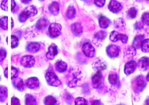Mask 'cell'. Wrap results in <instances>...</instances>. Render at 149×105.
<instances>
[{
    "label": "cell",
    "instance_id": "f6af8a7d",
    "mask_svg": "<svg viewBox=\"0 0 149 105\" xmlns=\"http://www.w3.org/2000/svg\"><path fill=\"white\" fill-rule=\"evenodd\" d=\"M144 26L142 22H136L134 25V27L136 30H140L144 27Z\"/></svg>",
    "mask_w": 149,
    "mask_h": 105
},
{
    "label": "cell",
    "instance_id": "4fadbf2b",
    "mask_svg": "<svg viewBox=\"0 0 149 105\" xmlns=\"http://www.w3.org/2000/svg\"><path fill=\"white\" fill-rule=\"evenodd\" d=\"M108 8L113 13L117 14L122 10L123 6L116 0H111L108 6Z\"/></svg>",
    "mask_w": 149,
    "mask_h": 105
},
{
    "label": "cell",
    "instance_id": "ac0fdd59",
    "mask_svg": "<svg viewBox=\"0 0 149 105\" xmlns=\"http://www.w3.org/2000/svg\"><path fill=\"white\" fill-rule=\"evenodd\" d=\"M111 23V20L106 16H102L99 17V24L101 28L103 29L108 28Z\"/></svg>",
    "mask_w": 149,
    "mask_h": 105
},
{
    "label": "cell",
    "instance_id": "83f0119b",
    "mask_svg": "<svg viewBox=\"0 0 149 105\" xmlns=\"http://www.w3.org/2000/svg\"><path fill=\"white\" fill-rule=\"evenodd\" d=\"M1 90V97L0 101L1 102H5L8 98V88L5 86L1 85L0 86Z\"/></svg>",
    "mask_w": 149,
    "mask_h": 105
},
{
    "label": "cell",
    "instance_id": "7a4b0ae2",
    "mask_svg": "<svg viewBox=\"0 0 149 105\" xmlns=\"http://www.w3.org/2000/svg\"><path fill=\"white\" fill-rule=\"evenodd\" d=\"M147 85L146 78L143 75H139L132 82V87L134 92L139 94L142 92Z\"/></svg>",
    "mask_w": 149,
    "mask_h": 105
},
{
    "label": "cell",
    "instance_id": "f1b7e54d",
    "mask_svg": "<svg viewBox=\"0 0 149 105\" xmlns=\"http://www.w3.org/2000/svg\"><path fill=\"white\" fill-rule=\"evenodd\" d=\"M56 103L57 100L52 95H48L44 99V103L45 105H56Z\"/></svg>",
    "mask_w": 149,
    "mask_h": 105
},
{
    "label": "cell",
    "instance_id": "b9f144b4",
    "mask_svg": "<svg viewBox=\"0 0 149 105\" xmlns=\"http://www.w3.org/2000/svg\"><path fill=\"white\" fill-rule=\"evenodd\" d=\"M11 105H21L19 99L15 96L12 97L11 99Z\"/></svg>",
    "mask_w": 149,
    "mask_h": 105
},
{
    "label": "cell",
    "instance_id": "7402d4cb",
    "mask_svg": "<svg viewBox=\"0 0 149 105\" xmlns=\"http://www.w3.org/2000/svg\"><path fill=\"white\" fill-rule=\"evenodd\" d=\"M56 70L60 73H63L67 71L68 69V65L62 60L58 61L55 64Z\"/></svg>",
    "mask_w": 149,
    "mask_h": 105
},
{
    "label": "cell",
    "instance_id": "7dc6e473",
    "mask_svg": "<svg viewBox=\"0 0 149 105\" xmlns=\"http://www.w3.org/2000/svg\"><path fill=\"white\" fill-rule=\"evenodd\" d=\"M11 3H12V4H11V6H12L11 9H12V12H13L15 8V7H16V3H15V0H12Z\"/></svg>",
    "mask_w": 149,
    "mask_h": 105
},
{
    "label": "cell",
    "instance_id": "d6a6232c",
    "mask_svg": "<svg viewBox=\"0 0 149 105\" xmlns=\"http://www.w3.org/2000/svg\"><path fill=\"white\" fill-rule=\"evenodd\" d=\"M76 10L74 7L70 6L68 8L66 13V16L69 19H73L76 15Z\"/></svg>",
    "mask_w": 149,
    "mask_h": 105
},
{
    "label": "cell",
    "instance_id": "bcb514c9",
    "mask_svg": "<svg viewBox=\"0 0 149 105\" xmlns=\"http://www.w3.org/2000/svg\"><path fill=\"white\" fill-rule=\"evenodd\" d=\"M91 105H103V103L100 100H95L91 102Z\"/></svg>",
    "mask_w": 149,
    "mask_h": 105
},
{
    "label": "cell",
    "instance_id": "8fae6325",
    "mask_svg": "<svg viewBox=\"0 0 149 105\" xmlns=\"http://www.w3.org/2000/svg\"><path fill=\"white\" fill-rule=\"evenodd\" d=\"M137 63L134 60H130L126 63L124 66V73L129 75L133 73L136 70Z\"/></svg>",
    "mask_w": 149,
    "mask_h": 105
},
{
    "label": "cell",
    "instance_id": "f907efd6",
    "mask_svg": "<svg viewBox=\"0 0 149 105\" xmlns=\"http://www.w3.org/2000/svg\"><path fill=\"white\" fill-rule=\"evenodd\" d=\"M145 105H149V97L146 98L145 101Z\"/></svg>",
    "mask_w": 149,
    "mask_h": 105
},
{
    "label": "cell",
    "instance_id": "681fc988",
    "mask_svg": "<svg viewBox=\"0 0 149 105\" xmlns=\"http://www.w3.org/2000/svg\"><path fill=\"white\" fill-rule=\"evenodd\" d=\"M4 76L6 77V78L8 79V67H6L5 69V71H4Z\"/></svg>",
    "mask_w": 149,
    "mask_h": 105
},
{
    "label": "cell",
    "instance_id": "6da1fadb",
    "mask_svg": "<svg viewBox=\"0 0 149 105\" xmlns=\"http://www.w3.org/2000/svg\"><path fill=\"white\" fill-rule=\"evenodd\" d=\"M83 77V74L81 71L70 70L69 73L67 76L68 85L71 88L76 87L78 82L81 81Z\"/></svg>",
    "mask_w": 149,
    "mask_h": 105
},
{
    "label": "cell",
    "instance_id": "8992f818",
    "mask_svg": "<svg viewBox=\"0 0 149 105\" xmlns=\"http://www.w3.org/2000/svg\"><path fill=\"white\" fill-rule=\"evenodd\" d=\"M92 85L95 89H100L102 87L104 84V78L102 72H97L91 78Z\"/></svg>",
    "mask_w": 149,
    "mask_h": 105
},
{
    "label": "cell",
    "instance_id": "f5cc1de1",
    "mask_svg": "<svg viewBox=\"0 0 149 105\" xmlns=\"http://www.w3.org/2000/svg\"><path fill=\"white\" fill-rule=\"evenodd\" d=\"M11 20H12V29H13L14 26V21L13 18H11Z\"/></svg>",
    "mask_w": 149,
    "mask_h": 105
},
{
    "label": "cell",
    "instance_id": "5b68a950",
    "mask_svg": "<svg viewBox=\"0 0 149 105\" xmlns=\"http://www.w3.org/2000/svg\"><path fill=\"white\" fill-rule=\"evenodd\" d=\"M61 25L56 23L50 24L48 28V35L49 37L55 38L61 35L62 30Z\"/></svg>",
    "mask_w": 149,
    "mask_h": 105
},
{
    "label": "cell",
    "instance_id": "484cf974",
    "mask_svg": "<svg viewBox=\"0 0 149 105\" xmlns=\"http://www.w3.org/2000/svg\"><path fill=\"white\" fill-rule=\"evenodd\" d=\"M136 54V49L133 46H130L127 49V50L125 52V56L128 59H130L134 57Z\"/></svg>",
    "mask_w": 149,
    "mask_h": 105
},
{
    "label": "cell",
    "instance_id": "e575fe53",
    "mask_svg": "<svg viewBox=\"0 0 149 105\" xmlns=\"http://www.w3.org/2000/svg\"><path fill=\"white\" fill-rule=\"evenodd\" d=\"M125 23L124 21L122 19H118L115 22V26L116 29L118 30L123 29L125 27Z\"/></svg>",
    "mask_w": 149,
    "mask_h": 105
},
{
    "label": "cell",
    "instance_id": "ee69618b",
    "mask_svg": "<svg viewBox=\"0 0 149 105\" xmlns=\"http://www.w3.org/2000/svg\"><path fill=\"white\" fill-rule=\"evenodd\" d=\"M64 98H65L64 99H65L66 102H67L68 104H70V105H71V103H72V99H73L72 96L69 94L67 93V94L65 95Z\"/></svg>",
    "mask_w": 149,
    "mask_h": 105
},
{
    "label": "cell",
    "instance_id": "ffe728a7",
    "mask_svg": "<svg viewBox=\"0 0 149 105\" xmlns=\"http://www.w3.org/2000/svg\"><path fill=\"white\" fill-rule=\"evenodd\" d=\"M71 31L73 35L76 36H78L83 33V27L80 23H76L72 24L71 26Z\"/></svg>",
    "mask_w": 149,
    "mask_h": 105
},
{
    "label": "cell",
    "instance_id": "60d3db41",
    "mask_svg": "<svg viewBox=\"0 0 149 105\" xmlns=\"http://www.w3.org/2000/svg\"><path fill=\"white\" fill-rule=\"evenodd\" d=\"M11 70H12V71H11L12 72V80L18 77L19 72H18V70L13 66H12Z\"/></svg>",
    "mask_w": 149,
    "mask_h": 105
},
{
    "label": "cell",
    "instance_id": "1f68e13d",
    "mask_svg": "<svg viewBox=\"0 0 149 105\" xmlns=\"http://www.w3.org/2000/svg\"><path fill=\"white\" fill-rule=\"evenodd\" d=\"M141 49L143 52L149 53V39H144L141 45Z\"/></svg>",
    "mask_w": 149,
    "mask_h": 105
},
{
    "label": "cell",
    "instance_id": "d4e9b609",
    "mask_svg": "<svg viewBox=\"0 0 149 105\" xmlns=\"http://www.w3.org/2000/svg\"><path fill=\"white\" fill-rule=\"evenodd\" d=\"M144 37L145 36L143 35L136 36L133 40L132 46L135 47L136 49H139L141 48V44Z\"/></svg>",
    "mask_w": 149,
    "mask_h": 105
},
{
    "label": "cell",
    "instance_id": "4dcf8cb0",
    "mask_svg": "<svg viewBox=\"0 0 149 105\" xmlns=\"http://www.w3.org/2000/svg\"><path fill=\"white\" fill-rule=\"evenodd\" d=\"M138 14V10L135 7H132L130 8L127 13V18L129 19H135Z\"/></svg>",
    "mask_w": 149,
    "mask_h": 105
},
{
    "label": "cell",
    "instance_id": "816d5d0a",
    "mask_svg": "<svg viewBox=\"0 0 149 105\" xmlns=\"http://www.w3.org/2000/svg\"><path fill=\"white\" fill-rule=\"evenodd\" d=\"M146 81H147V82H149V73H148V74L146 75Z\"/></svg>",
    "mask_w": 149,
    "mask_h": 105
},
{
    "label": "cell",
    "instance_id": "cb8c5ba5",
    "mask_svg": "<svg viewBox=\"0 0 149 105\" xmlns=\"http://www.w3.org/2000/svg\"><path fill=\"white\" fill-rule=\"evenodd\" d=\"M48 24V22L45 18H41L36 24V27L40 30H44L46 29Z\"/></svg>",
    "mask_w": 149,
    "mask_h": 105
},
{
    "label": "cell",
    "instance_id": "e0dca14e",
    "mask_svg": "<svg viewBox=\"0 0 149 105\" xmlns=\"http://www.w3.org/2000/svg\"><path fill=\"white\" fill-rule=\"evenodd\" d=\"M107 64L104 61L100 59H97L95 61L93 64V68L94 70L97 71H101L107 68Z\"/></svg>",
    "mask_w": 149,
    "mask_h": 105
},
{
    "label": "cell",
    "instance_id": "836d02e7",
    "mask_svg": "<svg viewBox=\"0 0 149 105\" xmlns=\"http://www.w3.org/2000/svg\"><path fill=\"white\" fill-rule=\"evenodd\" d=\"M8 16H3L1 18L0 20L1 27L5 30H8Z\"/></svg>",
    "mask_w": 149,
    "mask_h": 105
},
{
    "label": "cell",
    "instance_id": "4316f807",
    "mask_svg": "<svg viewBox=\"0 0 149 105\" xmlns=\"http://www.w3.org/2000/svg\"><path fill=\"white\" fill-rule=\"evenodd\" d=\"M25 105H37L36 99L32 94H26L25 96Z\"/></svg>",
    "mask_w": 149,
    "mask_h": 105
},
{
    "label": "cell",
    "instance_id": "7c38bea8",
    "mask_svg": "<svg viewBox=\"0 0 149 105\" xmlns=\"http://www.w3.org/2000/svg\"><path fill=\"white\" fill-rule=\"evenodd\" d=\"M59 49L57 45L53 43L49 47L48 51L46 54V57L49 60H53L54 59L59 53Z\"/></svg>",
    "mask_w": 149,
    "mask_h": 105
},
{
    "label": "cell",
    "instance_id": "30bf717a",
    "mask_svg": "<svg viewBox=\"0 0 149 105\" xmlns=\"http://www.w3.org/2000/svg\"><path fill=\"white\" fill-rule=\"evenodd\" d=\"M82 50L84 54L88 57L93 58L95 55V49L90 43H85L82 47Z\"/></svg>",
    "mask_w": 149,
    "mask_h": 105
},
{
    "label": "cell",
    "instance_id": "5bb4252c",
    "mask_svg": "<svg viewBox=\"0 0 149 105\" xmlns=\"http://www.w3.org/2000/svg\"><path fill=\"white\" fill-rule=\"evenodd\" d=\"M26 85L30 89L39 88L40 86V80L36 77H31L26 80Z\"/></svg>",
    "mask_w": 149,
    "mask_h": 105
},
{
    "label": "cell",
    "instance_id": "3957f363",
    "mask_svg": "<svg viewBox=\"0 0 149 105\" xmlns=\"http://www.w3.org/2000/svg\"><path fill=\"white\" fill-rule=\"evenodd\" d=\"M38 13L37 8L34 6H30L26 7L20 14L19 20L20 23H25L30 17H34Z\"/></svg>",
    "mask_w": 149,
    "mask_h": 105
},
{
    "label": "cell",
    "instance_id": "603a6c76",
    "mask_svg": "<svg viewBox=\"0 0 149 105\" xmlns=\"http://www.w3.org/2000/svg\"><path fill=\"white\" fill-rule=\"evenodd\" d=\"M107 34L104 31H100L97 32L94 36V40L98 44L102 43L107 37Z\"/></svg>",
    "mask_w": 149,
    "mask_h": 105
},
{
    "label": "cell",
    "instance_id": "8d00e7d4",
    "mask_svg": "<svg viewBox=\"0 0 149 105\" xmlns=\"http://www.w3.org/2000/svg\"><path fill=\"white\" fill-rule=\"evenodd\" d=\"M75 105H88V103L84 98L78 97L75 100Z\"/></svg>",
    "mask_w": 149,
    "mask_h": 105
},
{
    "label": "cell",
    "instance_id": "d590c367",
    "mask_svg": "<svg viewBox=\"0 0 149 105\" xmlns=\"http://www.w3.org/2000/svg\"><path fill=\"white\" fill-rule=\"evenodd\" d=\"M11 38H12V43H11L12 49H15L18 47L19 44V38L16 36L13 35L11 36Z\"/></svg>",
    "mask_w": 149,
    "mask_h": 105
},
{
    "label": "cell",
    "instance_id": "ba28073f",
    "mask_svg": "<svg viewBox=\"0 0 149 105\" xmlns=\"http://www.w3.org/2000/svg\"><path fill=\"white\" fill-rule=\"evenodd\" d=\"M106 51L109 57L111 58H115L119 56L121 51V49L117 45L111 44L107 47Z\"/></svg>",
    "mask_w": 149,
    "mask_h": 105
},
{
    "label": "cell",
    "instance_id": "9f6ffc18",
    "mask_svg": "<svg viewBox=\"0 0 149 105\" xmlns=\"http://www.w3.org/2000/svg\"><path fill=\"white\" fill-rule=\"evenodd\" d=\"M40 1H45V0H40Z\"/></svg>",
    "mask_w": 149,
    "mask_h": 105
},
{
    "label": "cell",
    "instance_id": "2e32d148",
    "mask_svg": "<svg viewBox=\"0 0 149 105\" xmlns=\"http://www.w3.org/2000/svg\"><path fill=\"white\" fill-rule=\"evenodd\" d=\"M12 83L14 87L19 92H23L25 89L26 85L21 78L17 77L12 80Z\"/></svg>",
    "mask_w": 149,
    "mask_h": 105
},
{
    "label": "cell",
    "instance_id": "277c9868",
    "mask_svg": "<svg viewBox=\"0 0 149 105\" xmlns=\"http://www.w3.org/2000/svg\"><path fill=\"white\" fill-rule=\"evenodd\" d=\"M45 79L47 84L51 86L57 87L61 85V82L54 72L49 71L47 72Z\"/></svg>",
    "mask_w": 149,
    "mask_h": 105
},
{
    "label": "cell",
    "instance_id": "c3c4849f",
    "mask_svg": "<svg viewBox=\"0 0 149 105\" xmlns=\"http://www.w3.org/2000/svg\"><path fill=\"white\" fill-rule=\"evenodd\" d=\"M32 1V0H21V1L23 4H26V5L30 3Z\"/></svg>",
    "mask_w": 149,
    "mask_h": 105
},
{
    "label": "cell",
    "instance_id": "9a60e30c",
    "mask_svg": "<svg viewBox=\"0 0 149 105\" xmlns=\"http://www.w3.org/2000/svg\"><path fill=\"white\" fill-rule=\"evenodd\" d=\"M137 66L139 70L146 71L149 70V58L143 57L139 60Z\"/></svg>",
    "mask_w": 149,
    "mask_h": 105
},
{
    "label": "cell",
    "instance_id": "52a82bcc",
    "mask_svg": "<svg viewBox=\"0 0 149 105\" xmlns=\"http://www.w3.org/2000/svg\"><path fill=\"white\" fill-rule=\"evenodd\" d=\"M110 40L113 42L121 41L123 44H126L128 41V37L125 34L119 33L117 31H112L110 35Z\"/></svg>",
    "mask_w": 149,
    "mask_h": 105
},
{
    "label": "cell",
    "instance_id": "9c48e42d",
    "mask_svg": "<svg viewBox=\"0 0 149 105\" xmlns=\"http://www.w3.org/2000/svg\"><path fill=\"white\" fill-rule=\"evenodd\" d=\"M34 57L30 55L25 56L21 59V65L25 68H30L33 67L35 64Z\"/></svg>",
    "mask_w": 149,
    "mask_h": 105
},
{
    "label": "cell",
    "instance_id": "11a10c76",
    "mask_svg": "<svg viewBox=\"0 0 149 105\" xmlns=\"http://www.w3.org/2000/svg\"><path fill=\"white\" fill-rule=\"evenodd\" d=\"M6 42H7V43L8 44V37H7L6 38Z\"/></svg>",
    "mask_w": 149,
    "mask_h": 105
},
{
    "label": "cell",
    "instance_id": "f35d334b",
    "mask_svg": "<svg viewBox=\"0 0 149 105\" xmlns=\"http://www.w3.org/2000/svg\"><path fill=\"white\" fill-rule=\"evenodd\" d=\"M95 5L98 8H102L104 6L106 0H94Z\"/></svg>",
    "mask_w": 149,
    "mask_h": 105
},
{
    "label": "cell",
    "instance_id": "7bdbcfd3",
    "mask_svg": "<svg viewBox=\"0 0 149 105\" xmlns=\"http://www.w3.org/2000/svg\"><path fill=\"white\" fill-rule=\"evenodd\" d=\"M8 0H3L1 2V7L2 10L5 11H8Z\"/></svg>",
    "mask_w": 149,
    "mask_h": 105
},
{
    "label": "cell",
    "instance_id": "db71d44e",
    "mask_svg": "<svg viewBox=\"0 0 149 105\" xmlns=\"http://www.w3.org/2000/svg\"><path fill=\"white\" fill-rule=\"evenodd\" d=\"M138 2H143V1H149V0H137Z\"/></svg>",
    "mask_w": 149,
    "mask_h": 105
},
{
    "label": "cell",
    "instance_id": "74e56055",
    "mask_svg": "<svg viewBox=\"0 0 149 105\" xmlns=\"http://www.w3.org/2000/svg\"><path fill=\"white\" fill-rule=\"evenodd\" d=\"M142 22L144 26L149 27V13H145L142 16Z\"/></svg>",
    "mask_w": 149,
    "mask_h": 105
},
{
    "label": "cell",
    "instance_id": "ab89813d",
    "mask_svg": "<svg viewBox=\"0 0 149 105\" xmlns=\"http://www.w3.org/2000/svg\"><path fill=\"white\" fill-rule=\"evenodd\" d=\"M7 51L5 49H1L0 51V61L2 62L6 58Z\"/></svg>",
    "mask_w": 149,
    "mask_h": 105
},
{
    "label": "cell",
    "instance_id": "44dd1931",
    "mask_svg": "<svg viewBox=\"0 0 149 105\" xmlns=\"http://www.w3.org/2000/svg\"><path fill=\"white\" fill-rule=\"evenodd\" d=\"M49 10L51 14L54 16L59 14L60 11V5L57 2H52L49 7Z\"/></svg>",
    "mask_w": 149,
    "mask_h": 105
},
{
    "label": "cell",
    "instance_id": "d6986e66",
    "mask_svg": "<svg viewBox=\"0 0 149 105\" xmlns=\"http://www.w3.org/2000/svg\"><path fill=\"white\" fill-rule=\"evenodd\" d=\"M27 51L32 53H35L38 52L40 49V44L38 42H33L29 44L27 46Z\"/></svg>",
    "mask_w": 149,
    "mask_h": 105
},
{
    "label": "cell",
    "instance_id": "f546056e",
    "mask_svg": "<svg viewBox=\"0 0 149 105\" xmlns=\"http://www.w3.org/2000/svg\"><path fill=\"white\" fill-rule=\"evenodd\" d=\"M109 81L110 84L112 85H116L118 81V75L117 73H111L109 76Z\"/></svg>",
    "mask_w": 149,
    "mask_h": 105
}]
</instances>
